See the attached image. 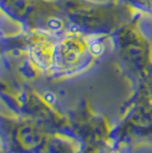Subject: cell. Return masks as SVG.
<instances>
[{
	"instance_id": "6da1fadb",
	"label": "cell",
	"mask_w": 152,
	"mask_h": 153,
	"mask_svg": "<svg viewBox=\"0 0 152 153\" xmlns=\"http://www.w3.org/2000/svg\"><path fill=\"white\" fill-rule=\"evenodd\" d=\"M70 30L108 37L139 14L121 0H58Z\"/></svg>"
},
{
	"instance_id": "8992f818",
	"label": "cell",
	"mask_w": 152,
	"mask_h": 153,
	"mask_svg": "<svg viewBox=\"0 0 152 153\" xmlns=\"http://www.w3.org/2000/svg\"><path fill=\"white\" fill-rule=\"evenodd\" d=\"M134 12L144 16H152V0H121Z\"/></svg>"
},
{
	"instance_id": "ba28073f",
	"label": "cell",
	"mask_w": 152,
	"mask_h": 153,
	"mask_svg": "<svg viewBox=\"0 0 152 153\" xmlns=\"http://www.w3.org/2000/svg\"><path fill=\"white\" fill-rule=\"evenodd\" d=\"M143 16H144V15H143ZM146 17H148V19L152 23V16H146Z\"/></svg>"
},
{
	"instance_id": "277c9868",
	"label": "cell",
	"mask_w": 152,
	"mask_h": 153,
	"mask_svg": "<svg viewBox=\"0 0 152 153\" xmlns=\"http://www.w3.org/2000/svg\"><path fill=\"white\" fill-rule=\"evenodd\" d=\"M54 36L42 32H31L29 45V58L38 70L48 71L54 68L55 42Z\"/></svg>"
},
{
	"instance_id": "52a82bcc",
	"label": "cell",
	"mask_w": 152,
	"mask_h": 153,
	"mask_svg": "<svg viewBox=\"0 0 152 153\" xmlns=\"http://www.w3.org/2000/svg\"><path fill=\"white\" fill-rule=\"evenodd\" d=\"M45 98H46V101L49 103H53L55 101V96L53 95L51 93H46V95H45Z\"/></svg>"
},
{
	"instance_id": "7a4b0ae2",
	"label": "cell",
	"mask_w": 152,
	"mask_h": 153,
	"mask_svg": "<svg viewBox=\"0 0 152 153\" xmlns=\"http://www.w3.org/2000/svg\"><path fill=\"white\" fill-rule=\"evenodd\" d=\"M0 12L29 32L56 37L70 31L58 0H0Z\"/></svg>"
},
{
	"instance_id": "5b68a950",
	"label": "cell",
	"mask_w": 152,
	"mask_h": 153,
	"mask_svg": "<svg viewBox=\"0 0 152 153\" xmlns=\"http://www.w3.org/2000/svg\"><path fill=\"white\" fill-rule=\"evenodd\" d=\"M17 140L25 150H33L42 142V134L31 126H24L17 133Z\"/></svg>"
},
{
	"instance_id": "3957f363",
	"label": "cell",
	"mask_w": 152,
	"mask_h": 153,
	"mask_svg": "<svg viewBox=\"0 0 152 153\" xmlns=\"http://www.w3.org/2000/svg\"><path fill=\"white\" fill-rule=\"evenodd\" d=\"M90 34L70 30L55 42L54 68L58 71H73L85 66L93 57Z\"/></svg>"
}]
</instances>
